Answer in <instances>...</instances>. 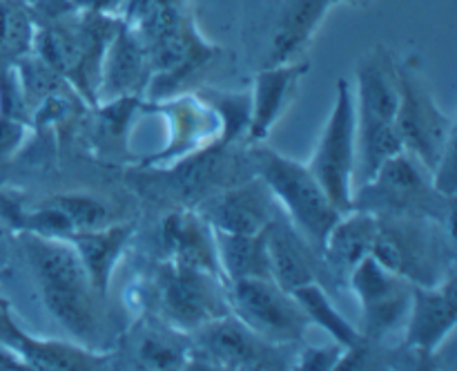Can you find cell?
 Wrapping results in <instances>:
<instances>
[{
  "mask_svg": "<svg viewBox=\"0 0 457 371\" xmlns=\"http://www.w3.org/2000/svg\"><path fill=\"white\" fill-rule=\"evenodd\" d=\"M378 215L373 257L411 284L436 286L453 271H446L445 241L428 215L384 210Z\"/></svg>",
  "mask_w": 457,
  "mask_h": 371,
  "instance_id": "6da1fadb",
  "label": "cell"
},
{
  "mask_svg": "<svg viewBox=\"0 0 457 371\" xmlns=\"http://www.w3.org/2000/svg\"><path fill=\"white\" fill-rule=\"evenodd\" d=\"M257 168L272 197L281 201L293 219L290 223L321 250L326 235L344 213L335 208L312 170L270 150L257 152Z\"/></svg>",
  "mask_w": 457,
  "mask_h": 371,
  "instance_id": "7a4b0ae2",
  "label": "cell"
},
{
  "mask_svg": "<svg viewBox=\"0 0 457 371\" xmlns=\"http://www.w3.org/2000/svg\"><path fill=\"white\" fill-rule=\"evenodd\" d=\"M428 170L411 155L402 150L384 161L378 173L353 195L351 210H370V213H418V215H442V204H451V197H445L431 181Z\"/></svg>",
  "mask_w": 457,
  "mask_h": 371,
  "instance_id": "3957f363",
  "label": "cell"
},
{
  "mask_svg": "<svg viewBox=\"0 0 457 371\" xmlns=\"http://www.w3.org/2000/svg\"><path fill=\"white\" fill-rule=\"evenodd\" d=\"M395 76L400 89L395 128L404 150H409L433 174L446 146L453 141L451 121L436 105L422 76L411 63L395 65Z\"/></svg>",
  "mask_w": 457,
  "mask_h": 371,
  "instance_id": "277c9868",
  "label": "cell"
},
{
  "mask_svg": "<svg viewBox=\"0 0 457 371\" xmlns=\"http://www.w3.org/2000/svg\"><path fill=\"white\" fill-rule=\"evenodd\" d=\"M357 114L351 85L346 79L337 83V101L328 116L320 148L308 168L321 183L328 199L339 213H348L353 204V174L357 156Z\"/></svg>",
  "mask_w": 457,
  "mask_h": 371,
  "instance_id": "5b68a950",
  "label": "cell"
},
{
  "mask_svg": "<svg viewBox=\"0 0 457 371\" xmlns=\"http://www.w3.org/2000/svg\"><path fill=\"white\" fill-rule=\"evenodd\" d=\"M230 286L228 302L235 316L266 342H299L312 325L295 295L277 286L272 280L244 277L230 282Z\"/></svg>",
  "mask_w": 457,
  "mask_h": 371,
  "instance_id": "8992f818",
  "label": "cell"
},
{
  "mask_svg": "<svg viewBox=\"0 0 457 371\" xmlns=\"http://www.w3.org/2000/svg\"><path fill=\"white\" fill-rule=\"evenodd\" d=\"M351 286L364 311V338L378 340L402 326L409 317L413 284L366 255L351 271Z\"/></svg>",
  "mask_w": 457,
  "mask_h": 371,
  "instance_id": "52a82bcc",
  "label": "cell"
},
{
  "mask_svg": "<svg viewBox=\"0 0 457 371\" xmlns=\"http://www.w3.org/2000/svg\"><path fill=\"white\" fill-rule=\"evenodd\" d=\"M221 277L199 268L168 264L161 271V302L168 316L186 329H201L217 317L228 316V302L219 289Z\"/></svg>",
  "mask_w": 457,
  "mask_h": 371,
  "instance_id": "ba28073f",
  "label": "cell"
},
{
  "mask_svg": "<svg viewBox=\"0 0 457 371\" xmlns=\"http://www.w3.org/2000/svg\"><path fill=\"white\" fill-rule=\"evenodd\" d=\"M275 197L263 179L226 186L199 201L196 213L212 226V231L230 235H259L277 217Z\"/></svg>",
  "mask_w": 457,
  "mask_h": 371,
  "instance_id": "9c48e42d",
  "label": "cell"
},
{
  "mask_svg": "<svg viewBox=\"0 0 457 371\" xmlns=\"http://www.w3.org/2000/svg\"><path fill=\"white\" fill-rule=\"evenodd\" d=\"M455 268L436 286L413 284L411 311L406 317V347L420 356H433L455 329Z\"/></svg>",
  "mask_w": 457,
  "mask_h": 371,
  "instance_id": "30bf717a",
  "label": "cell"
},
{
  "mask_svg": "<svg viewBox=\"0 0 457 371\" xmlns=\"http://www.w3.org/2000/svg\"><path fill=\"white\" fill-rule=\"evenodd\" d=\"M208 356L228 369H277L281 360L270 342L259 338L237 316H223L201 326Z\"/></svg>",
  "mask_w": 457,
  "mask_h": 371,
  "instance_id": "8fae6325",
  "label": "cell"
},
{
  "mask_svg": "<svg viewBox=\"0 0 457 371\" xmlns=\"http://www.w3.org/2000/svg\"><path fill=\"white\" fill-rule=\"evenodd\" d=\"M266 249L270 259L272 282L284 291H293L297 286L317 280L320 259L315 246L299 235L290 222L272 219L266 228Z\"/></svg>",
  "mask_w": 457,
  "mask_h": 371,
  "instance_id": "7c38bea8",
  "label": "cell"
},
{
  "mask_svg": "<svg viewBox=\"0 0 457 371\" xmlns=\"http://www.w3.org/2000/svg\"><path fill=\"white\" fill-rule=\"evenodd\" d=\"M163 244L174 264L199 268L223 280L214 231L199 213L181 210L168 215L163 222Z\"/></svg>",
  "mask_w": 457,
  "mask_h": 371,
  "instance_id": "4fadbf2b",
  "label": "cell"
},
{
  "mask_svg": "<svg viewBox=\"0 0 457 371\" xmlns=\"http://www.w3.org/2000/svg\"><path fill=\"white\" fill-rule=\"evenodd\" d=\"M378 237V215L370 210H348L326 235L321 253L337 275H351L353 268L373 253Z\"/></svg>",
  "mask_w": 457,
  "mask_h": 371,
  "instance_id": "5bb4252c",
  "label": "cell"
},
{
  "mask_svg": "<svg viewBox=\"0 0 457 371\" xmlns=\"http://www.w3.org/2000/svg\"><path fill=\"white\" fill-rule=\"evenodd\" d=\"M306 70V63H281L279 67H272V70L257 76L248 125L253 141H262V139L268 137L275 121L284 112L286 103L293 97L295 83Z\"/></svg>",
  "mask_w": 457,
  "mask_h": 371,
  "instance_id": "9a60e30c",
  "label": "cell"
},
{
  "mask_svg": "<svg viewBox=\"0 0 457 371\" xmlns=\"http://www.w3.org/2000/svg\"><path fill=\"white\" fill-rule=\"evenodd\" d=\"M31 262L38 273L40 286H61V289H92L89 277L80 262L79 250L71 241L52 235H29L27 240Z\"/></svg>",
  "mask_w": 457,
  "mask_h": 371,
  "instance_id": "2e32d148",
  "label": "cell"
},
{
  "mask_svg": "<svg viewBox=\"0 0 457 371\" xmlns=\"http://www.w3.org/2000/svg\"><path fill=\"white\" fill-rule=\"evenodd\" d=\"M129 235H132V226L125 223H107L103 228H94V231H79L71 235L62 237L74 244L79 250L80 262H83L85 273L89 277V284L98 293H105L110 286L112 273H114L116 259H119L120 250L128 244Z\"/></svg>",
  "mask_w": 457,
  "mask_h": 371,
  "instance_id": "e0dca14e",
  "label": "cell"
},
{
  "mask_svg": "<svg viewBox=\"0 0 457 371\" xmlns=\"http://www.w3.org/2000/svg\"><path fill=\"white\" fill-rule=\"evenodd\" d=\"M230 170V159H228V148L208 146L204 150H195L172 168L168 174V186L186 201H201L208 195L217 192L226 181V174Z\"/></svg>",
  "mask_w": 457,
  "mask_h": 371,
  "instance_id": "ac0fdd59",
  "label": "cell"
},
{
  "mask_svg": "<svg viewBox=\"0 0 457 371\" xmlns=\"http://www.w3.org/2000/svg\"><path fill=\"white\" fill-rule=\"evenodd\" d=\"M360 79V114L357 121H395L400 105L395 65L386 56H370L357 72Z\"/></svg>",
  "mask_w": 457,
  "mask_h": 371,
  "instance_id": "d6986e66",
  "label": "cell"
},
{
  "mask_svg": "<svg viewBox=\"0 0 457 371\" xmlns=\"http://www.w3.org/2000/svg\"><path fill=\"white\" fill-rule=\"evenodd\" d=\"M219 262L223 277L228 282L244 280V277H262L272 280L270 259L266 249V231L259 235H230V232L214 231Z\"/></svg>",
  "mask_w": 457,
  "mask_h": 371,
  "instance_id": "ffe728a7",
  "label": "cell"
},
{
  "mask_svg": "<svg viewBox=\"0 0 457 371\" xmlns=\"http://www.w3.org/2000/svg\"><path fill=\"white\" fill-rule=\"evenodd\" d=\"M145 47L138 43L137 36L123 27L112 40V47L105 58V76H103V92L110 97H129L145 76Z\"/></svg>",
  "mask_w": 457,
  "mask_h": 371,
  "instance_id": "44dd1931",
  "label": "cell"
},
{
  "mask_svg": "<svg viewBox=\"0 0 457 371\" xmlns=\"http://www.w3.org/2000/svg\"><path fill=\"white\" fill-rule=\"evenodd\" d=\"M290 293H293L295 299L302 304L308 320L328 331V333L337 340V344H342V347L346 349L369 347V340L364 338V333L357 331L348 320H344L342 313L333 307V302L328 299L326 291L321 289L320 282H308V284L293 289Z\"/></svg>",
  "mask_w": 457,
  "mask_h": 371,
  "instance_id": "7402d4cb",
  "label": "cell"
},
{
  "mask_svg": "<svg viewBox=\"0 0 457 371\" xmlns=\"http://www.w3.org/2000/svg\"><path fill=\"white\" fill-rule=\"evenodd\" d=\"M12 340L22 351V362L36 369H96L105 362V358L92 356L89 351L74 347V344L54 342V340H34L18 333L13 329Z\"/></svg>",
  "mask_w": 457,
  "mask_h": 371,
  "instance_id": "603a6c76",
  "label": "cell"
},
{
  "mask_svg": "<svg viewBox=\"0 0 457 371\" xmlns=\"http://www.w3.org/2000/svg\"><path fill=\"white\" fill-rule=\"evenodd\" d=\"M333 3L337 0H293L288 4L279 34L275 36V63H288V58L311 38L317 22Z\"/></svg>",
  "mask_w": 457,
  "mask_h": 371,
  "instance_id": "cb8c5ba5",
  "label": "cell"
},
{
  "mask_svg": "<svg viewBox=\"0 0 457 371\" xmlns=\"http://www.w3.org/2000/svg\"><path fill=\"white\" fill-rule=\"evenodd\" d=\"M43 299L52 316L65 325L71 333L87 338L96 331V308L89 289H61V286H40Z\"/></svg>",
  "mask_w": 457,
  "mask_h": 371,
  "instance_id": "d4e9b609",
  "label": "cell"
},
{
  "mask_svg": "<svg viewBox=\"0 0 457 371\" xmlns=\"http://www.w3.org/2000/svg\"><path fill=\"white\" fill-rule=\"evenodd\" d=\"M70 223L71 232L94 231L110 223V208L105 201L87 195H58L47 201Z\"/></svg>",
  "mask_w": 457,
  "mask_h": 371,
  "instance_id": "484cf974",
  "label": "cell"
},
{
  "mask_svg": "<svg viewBox=\"0 0 457 371\" xmlns=\"http://www.w3.org/2000/svg\"><path fill=\"white\" fill-rule=\"evenodd\" d=\"M34 27L22 4L13 0L0 3V49L7 54H25L31 47Z\"/></svg>",
  "mask_w": 457,
  "mask_h": 371,
  "instance_id": "4316f807",
  "label": "cell"
},
{
  "mask_svg": "<svg viewBox=\"0 0 457 371\" xmlns=\"http://www.w3.org/2000/svg\"><path fill=\"white\" fill-rule=\"evenodd\" d=\"M204 112L205 110H201L199 105H192L190 101L179 103V105L174 107V119H177V128L179 130H199L201 128L199 121H201V114H204ZM199 139H201L199 132H190V134L181 132L177 137V143L181 148H190V152H195L196 141H199ZM177 148H174V150H177Z\"/></svg>",
  "mask_w": 457,
  "mask_h": 371,
  "instance_id": "83f0119b",
  "label": "cell"
},
{
  "mask_svg": "<svg viewBox=\"0 0 457 371\" xmlns=\"http://www.w3.org/2000/svg\"><path fill=\"white\" fill-rule=\"evenodd\" d=\"M346 353V347H311L303 351L299 367L302 369H337L339 360Z\"/></svg>",
  "mask_w": 457,
  "mask_h": 371,
  "instance_id": "f1b7e54d",
  "label": "cell"
},
{
  "mask_svg": "<svg viewBox=\"0 0 457 371\" xmlns=\"http://www.w3.org/2000/svg\"><path fill=\"white\" fill-rule=\"evenodd\" d=\"M143 360L152 367H177L181 362V351L165 340L150 338L143 342Z\"/></svg>",
  "mask_w": 457,
  "mask_h": 371,
  "instance_id": "f546056e",
  "label": "cell"
},
{
  "mask_svg": "<svg viewBox=\"0 0 457 371\" xmlns=\"http://www.w3.org/2000/svg\"><path fill=\"white\" fill-rule=\"evenodd\" d=\"M22 134H25L22 119L3 112V116H0V159L16 150L18 143L22 141Z\"/></svg>",
  "mask_w": 457,
  "mask_h": 371,
  "instance_id": "4dcf8cb0",
  "label": "cell"
},
{
  "mask_svg": "<svg viewBox=\"0 0 457 371\" xmlns=\"http://www.w3.org/2000/svg\"><path fill=\"white\" fill-rule=\"evenodd\" d=\"M13 329H16V326L12 325V322H9V317H7V313L3 311V307H0V331H7L9 335L13 333Z\"/></svg>",
  "mask_w": 457,
  "mask_h": 371,
  "instance_id": "1f68e13d",
  "label": "cell"
},
{
  "mask_svg": "<svg viewBox=\"0 0 457 371\" xmlns=\"http://www.w3.org/2000/svg\"><path fill=\"white\" fill-rule=\"evenodd\" d=\"M87 3L92 9H105V7H112L116 0H87Z\"/></svg>",
  "mask_w": 457,
  "mask_h": 371,
  "instance_id": "d6a6232c",
  "label": "cell"
}]
</instances>
